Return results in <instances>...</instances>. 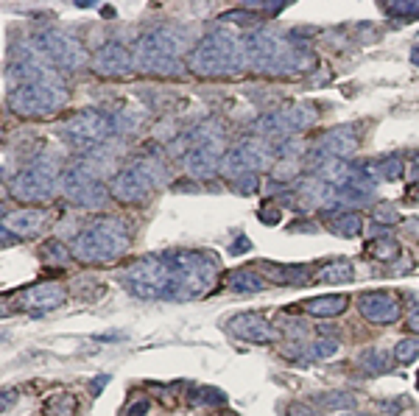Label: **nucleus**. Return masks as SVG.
Returning a JSON list of instances; mask_svg holds the SVG:
<instances>
[{
	"label": "nucleus",
	"instance_id": "26",
	"mask_svg": "<svg viewBox=\"0 0 419 416\" xmlns=\"http://www.w3.org/2000/svg\"><path fill=\"white\" fill-rule=\"evenodd\" d=\"M316 402L324 408V410H346L355 405V397L346 394V391H324L316 397Z\"/></svg>",
	"mask_w": 419,
	"mask_h": 416
},
{
	"label": "nucleus",
	"instance_id": "42",
	"mask_svg": "<svg viewBox=\"0 0 419 416\" xmlns=\"http://www.w3.org/2000/svg\"><path fill=\"white\" fill-rule=\"evenodd\" d=\"M405 229H408V235H411V238H419V221H408V224H405Z\"/></svg>",
	"mask_w": 419,
	"mask_h": 416
},
{
	"label": "nucleus",
	"instance_id": "2",
	"mask_svg": "<svg viewBox=\"0 0 419 416\" xmlns=\"http://www.w3.org/2000/svg\"><path fill=\"white\" fill-rule=\"evenodd\" d=\"M190 73L201 79H224V76H241L249 62L243 39H238L230 31H213L196 42V48L187 53Z\"/></svg>",
	"mask_w": 419,
	"mask_h": 416
},
{
	"label": "nucleus",
	"instance_id": "1",
	"mask_svg": "<svg viewBox=\"0 0 419 416\" xmlns=\"http://www.w3.org/2000/svg\"><path fill=\"white\" fill-rule=\"evenodd\" d=\"M243 48H246L249 67L263 76H291L299 70H310L316 64V56L308 48L291 42L283 34L266 31V28L246 34Z\"/></svg>",
	"mask_w": 419,
	"mask_h": 416
},
{
	"label": "nucleus",
	"instance_id": "16",
	"mask_svg": "<svg viewBox=\"0 0 419 416\" xmlns=\"http://www.w3.org/2000/svg\"><path fill=\"white\" fill-rule=\"evenodd\" d=\"M227 332L232 338H241V341H252V343H271L279 338V332L271 327V321H266L263 316L257 313H241V316H232L227 321Z\"/></svg>",
	"mask_w": 419,
	"mask_h": 416
},
{
	"label": "nucleus",
	"instance_id": "13",
	"mask_svg": "<svg viewBox=\"0 0 419 416\" xmlns=\"http://www.w3.org/2000/svg\"><path fill=\"white\" fill-rule=\"evenodd\" d=\"M37 48L50 64L62 67V70H79V67L87 64V53L82 42L59 28H45L42 34H37Z\"/></svg>",
	"mask_w": 419,
	"mask_h": 416
},
{
	"label": "nucleus",
	"instance_id": "10",
	"mask_svg": "<svg viewBox=\"0 0 419 416\" xmlns=\"http://www.w3.org/2000/svg\"><path fill=\"white\" fill-rule=\"evenodd\" d=\"M56 179L59 176V168H56V160L50 154H42L37 157L34 162H28L9 185L12 196L17 201H48L53 193H56Z\"/></svg>",
	"mask_w": 419,
	"mask_h": 416
},
{
	"label": "nucleus",
	"instance_id": "14",
	"mask_svg": "<svg viewBox=\"0 0 419 416\" xmlns=\"http://www.w3.org/2000/svg\"><path fill=\"white\" fill-rule=\"evenodd\" d=\"M358 149V134L353 126H338V129H330L322 140L316 143V149L310 151L313 157V165H327V162H344L355 154Z\"/></svg>",
	"mask_w": 419,
	"mask_h": 416
},
{
	"label": "nucleus",
	"instance_id": "36",
	"mask_svg": "<svg viewBox=\"0 0 419 416\" xmlns=\"http://www.w3.org/2000/svg\"><path fill=\"white\" fill-rule=\"evenodd\" d=\"M149 413V399H134V405L126 408V416H146Z\"/></svg>",
	"mask_w": 419,
	"mask_h": 416
},
{
	"label": "nucleus",
	"instance_id": "39",
	"mask_svg": "<svg viewBox=\"0 0 419 416\" xmlns=\"http://www.w3.org/2000/svg\"><path fill=\"white\" fill-rule=\"evenodd\" d=\"M288 416H316V413H313L308 405H299V402H297V405L288 408Z\"/></svg>",
	"mask_w": 419,
	"mask_h": 416
},
{
	"label": "nucleus",
	"instance_id": "38",
	"mask_svg": "<svg viewBox=\"0 0 419 416\" xmlns=\"http://www.w3.org/2000/svg\"><path fill=\"white\" fill-rule=\"evenodd\" d=\"M249 249H252V243H249V238H246V235H241V238H238V240H232V246H230V252H232V254H246Z\"/></svg>",
	"mask_w": 419,
	"mask_h": 416
},
{
	"label": "nucleus",
	"instance_id": "27",
	"mask_svg": "<svg viewBox=\"0 0 419 416\" xmlns=\"http://www.w3.org/2000/svg\"><path fill=\"white\" fill-rule=\"evenodd\" d=\"M358 366H361L364 372H369V375H380V372L389 369V355H383V352H378V350H366V352H361Z\"/></svg>",
	"mask_w": 419,
	"mask_h": 416
},
{
	"label": "nucleus",
	"instance_id": "24",
	"mask_svg": "<svg viewBox=\"0 0 419 416\" xmlns=\"http://www.w3.org/2000/svg\"><path fill=\"white\" fill-rule=\"evenodd\" d=\"M327 229L341 238H358L364 232V218L358 213H338L327 221Z\"/></svg>",
	"mask_w": 419,
	"mask_h": 416
},
{
	"label": "nucleus",
	"instance_id": "23",
	"mask_svg": "<svg viewBox=\"0 0 419 416\" xmlns=\"http://www.w3.org/2000/svg\"><path fill=\"white\" fill-rule=\"evenodd\" d=\"M230 288L238 294H260L266 288V280L252 268H238L230 274Z\"/></svg>",
	"mask_w": 419,
	"mask_h": 416
},
{
	"label": "nucleus",
	"instance_id": "7",
	"mask_svg": "<svg viewBox=\"0 0 419 416\" xmlns=\"http://www.w3.org/2000/svg\"><path fill=\"white\" fill-rule=\"evenodd\" d=\"M165 179V168L157 160H137L115 173L109 182V196L120 204H140L146 201Z\"/></svg>",
	"mask_w": 419,
	"mask_h": 416
},
{
	"label": "nucleus",
	"instance_id": "17",
	"mask_svg": "<svg viewBox=\"0 0 419 416\" xmlns=\"http://www.w3.org/2000/svg\"><path fill=\"white\" fill-rule=\"evenodd\" d=\"M358 310L366 321L372 324H394L400 319V302L391 296V294H383V291H375V294H364L358 299Z\"/></svg>",
	"mask_w": 419,
	"mask_h": 416
},
{
	"label": "nucleus",
	"instance_id": "8",
	"mask_svg": "<svg viewBox=\"0 0 419 416\" xmlns=\"http://www.w3.org/2000/svg\"><path fill=\"white\" fill-rule=\"evenodd\" d=\"M59 190L84 210H101L109 198V187L98 179V171L90 160L73 162L59 179Z\"/></svg>",
	"mask_w": 419,
	"mask_h": 416
},
{
	"label": "nucleus",
	"instance_id": "25",
	"mask_svg": "<svg viewBox=\"0 0 419 416\" xmlns=\"http://www.w3.org/2000/svg\"><path fill=\"white\" fill-rule=\"evenodd\" d=\"M366 257L380 260V263H391L394 257H400V243L391 238H375L372 243H366Z\"/></svg>",
	"mask_w": 419,
	"mask_h": 416
},
{
	"label": "nucleus",
	"instance_id": "46",
	"mask_svg": "<svg viewBox=\"0 0 419 416\" xmlns=\"http://www.w3.org/2000/svg\"><path fill=\"white\" fill-rule=\"evenodd\" d=\"M341 416H361V413H341Z\"/></svg>",
	"mask_w": 419,
	"mask_h": 416
},
{
	"label": "nucleus",
	"instance_id": "33",
	"mask_svg": "<svg viewBox=\"0 0 419 416\" xmlns=\"http://www.w3.org/2000/svg\"><path fill=\"white\" fill-rule=\"evenodd\" d=\"M48 413H50V416H73V413H76L73 397H67V394L53 397V399L48 402Z\"/></svg>",
	"mask_w": 419,
	"mask_h": 416
},
{
	"label": "nucleus",
	"instance_id": "29",
	"mask_svg": "<svg viewBox=\"0 0 419 416\" xmlns=\"http://www.w3.org/2000/svg\"><path fill=\"white\" fill-rule=\"evenodd\" d=\"M419 358V338H402L394 346V361L397 363H413Z\"/></svg>",
	"mask_w": 419,
	"mask_h": 416
},
{
	"label": "nucleus",
	"instance_id": "32",
	"mask_svg": "<svg viewBox=\"0 0 419 416\" xmlns=\"http://www.w3.org/2000/svg\"><path fill=\"white\" fill-rule=\"evenodd\" d=\"M372 221H375V224H383V227H394V224L400 221V216H397V210H394L391 204L380 201V204H375V210H372Z\"/></svg>",
	"mask_w": 419,
	"mask_h": 416
},
{
	"label": "nucleus",
	"instance_id": "30",
	"mask_svg": "<svg viewBox=\"0 0 419 416\" xmlns=\"http://www.w3.org/2000/svg\"><path fill=\"white\" fill-rule=\"evenodd\" d=\"M338 352V341L335 338H319L310 350H308V358L313 361H322V358H333Z\"/></svg>",
	"mask_w": 419,
	"mask_h": 416
},
{
	"label": "nucleus",
	"instance_id": "15",
	"mask_svg": "<svg viewBox=\"0 0 419 416\" xmlns=\"http://www.w3.org/2000/svg\"><path fill=\"white\" fill-rule=\"evenodd\" d=\"M90 64H93V70L98 76H104V79H123V76H129L134 70V59L120 42L101 45Z\"/></svg>",
	"mask_w": 419,
	"mask_h": 416
},
{
	"label": "nucleus",
	"instance_id": "35",
	"mask_svg": "<svg viewBox=\"0 0 419 416\" xmlns=\"http://www.w3.org/2000/svg\"><path fill=\"white\" fill-rule=\"evenodd\" d=\"M257 218H260L266 227H274V224H279L283 213H279V207H274V204H263L260 210H257Z\"/></svg>",
	"mask_w": 419,
	"mask_h": 416
},
{
	"label": "nucleus",
	"instance_id": "45",
	"mask_svg": "<svg viewBox=\"0 0 419 416\" xmlns=\"http://www.w3.org/2000/svg\"><path fill=\"white\" fill-rule=\"evenodd\" d=\"M413 165H416V168H419V154H413Z\"/></svg>",
	"mask_w": 419,
	"mask_h": 416
},
{
	"label": "nucleus",
	"instance_id": "3",
	"mask_svg": "<svg viewBox=\"0 0 419 416\" xmlns=\"http://www.w3.org/2000/svg\"><path fill=\"white\" fill-rule=\"evenodd\" d=\"M187 42L185 34L179 28H154L146 37H140V42L131 50L134 59V70L149 73V76H182L185 64H182V53H185Z\"/></svg>",
	"mask_w": 419,
	"mask_h": 416
},
{
	"label": "nucleus",
	"instance_id": "22",
	"mask_svg": "<svg viewBox=\"0 0 419 416\" xmlns=\"http://www.w3.org/2000/svg\"><path fill=\"white\" fill-rule=\"evenodd\" d=\"M364 173L372 179V182H400L402 173H405V165L400 157H386L380 162H372L364 168Z\"/></svg>",
	"mask_w": 419,
	"mask_h": 416
},
{
	"label": "nucleus",
	"instance_id": "5",
	"mask_svg": "<svg viewBox=\"0 0 419 416\" xmlns=\"http://www.w3.org/2000/svg\"><path fill=\"white\" fill-rule=\"evenodd\" d=\"M221 162H224V131L218 123L207 120L198 129H193V134L187 137L185 168L196 179H210L221 171Z\"/></svg>",
	"mask_w": 419,
	"mask_h": 416
},
{
	"label": "nucleus",
	"instance_id": "6",
	"mask_svg": "<svg viewBox=\"0 0 419 416\" xmlns=\"http://www.w3.org/2000/svg\"><path fill=\"white\" fill-rule=\"evenodd\" d=\"M67 90L62 82H56V76L39 79V82H28V84H17L9 93V109L20 117H45L59 112L67 104Z\"/></svg>",
	"mask_w": 419,
	"mask_h": 416
},
{
	"label": "nucleus",
	"instance_id": "20",
	"mask_svg": "<svg viewBox=\"0 0 419 416\" xmlns=\"http://www.w3.org/2000/svg\"><path fill=\"white\" fill-rule=\"evenodd\" d=\"M349 299L344 294H333V296H313V299H305L302 302V310L308 316H316V319H335L346 310Z\"/></svg>",
	"mask_w": 419,
	"mask_h": 416
},
{
	"label": "nucleus",
	"instance_id": "12",
	"mask_svg": "<svg viewBox=\"0 0 419 416\" xmlns=\"http://www.w3.org/2000/svg\"><path fill=\"white\" fill-rule=\"evenodd\" d=\"M271 165V149L266 140L260 137H243V140L230 149L224 154V162H221V176L238 182L243 176H257L260 171H266Z\"/></svg>",
	"mask_w": 419,
	"mask_h": 416
},
{
	"label": "nucleus",
	"instance_id": "4",
	"mask_svg": "<svg viewBox=\"0 0 419 416\" xmlns=\"http://www.w3.org/2000/svg\"><path fill=\"white\" fill-rule=\"evenodd\" d=\"M129 249V229L120 218H101L73 240V257L79 263H112Z\"/></svg>",
	"mask_w": 419,
	"mask_h": 416
},
{
	"label": "nucleus",
	"instance_id": "21",
	"mask_svg": "<svg viewBox=\"0 0 419 416\" xmlns=\"http://www.w3.org/2000/svg\"><path fill=\"white\" fill-rule=\"evenodd\" d=\"M313 280L316 283H327V285H344V283L355 280V268H353V263H346V260H335V263L322 265L313 274Z\"/></svg>",
	"mask_w": 419,
	"mask_h": 416
},
{
	"label": "nucleus",
	"instance_id": "41",
	"mask_svg": "<svg viewBox=\"0 0 419 416\" xmlns=\"http://www.w3.org/2000/svg\"><path fill=\"white\" fill-rule=\"evenodd\" d=\"M405 198H408L411 204H419V182H413V185L408 187V193H405Z\"/></svg>",
	"mask_w": 419,
	"mask_h": 416
},
{
	"label": "nucleus",
	"instance_id": "18",
	"mask_svg": "<svg viewBox=\"0 0 419 416\" xmlns=\"http://www.w3.org/2000/svg\"><path fill=\"white\" fill-rule=\"evenodd\" d=\"M67 299L64 288L56 283H39L34 288H26L20 294V308L31 310V313H45V310H56L62 302Z\"/></svg>",
	"mask_w": 419,
	"mask_h": 416
},
{
	"label": "nucleus",
	"instance_id": "40",
	"mask_svg": "<svg viewBox=\"0 0 419 416\" xmlns=\"http://www.w3.org/2000/svg\"><path fill=\"white\" fill-rule=\"evenodd\" d=\"M408 330L419 335V308H413V310L408 313Z\"/></svg>",
	"mask_w": 419,
	"mask_h": 416
},
{
	"label": "nucleus",
	"instance_id": "37",
	"mask_svg": "<svg viewBox=\"0 0 419 416\" xmlns=\"http://www.w3.org/2000/svg\"><path fill=\"white\" fill-rule=\"evenodd\" d=\"M235 185V190H241V193H252V190H257V176H243V179H238V182H232Z\"/></svg>",
	"mask_w": 419,
	"mask_h": 416
},
{
	"label": "nucleus",
	"instance_id": "11",
	"mask_svg": "<svg viewBox=\"0 0 419 416\" xmlns=\"http://www.w3.org/2000/svg\"><path fill=\"white\" fill-rule=\"evenodd\" d=\"M118 131V120L98 109H84L64 123V140L79 151H95Z\"/></svg>",
	"mask_w": 419,
	"mask_h": 416
},
{
	"label": "nucleus",
	"instance_id": "34",
	"mask_svg": "<svg viewBox=\"0 0 419 416\" xmlns=\"http://www.w3.org/2000/svg\"><path fill=\"white\" fill-rule=\"evenodd\" d=\"M386 12L391 17H419V0H408V3H386Z\"/></svg>",
	"mask_w": 419,
	"mask_h": 416
},
{
	"label": "nucleus",
	"instance_id": "9",
	"mask_svg": "<svg viewBox=\"0 0 419 416\" xmlns=\"http://www.w3.org/2000/svg\"><path fill=\"white\" fill-rule=\"evenodd\" d=\"M319 112L316 106L310 104H291L286 109H274V112H266L263 117H257L252 123V129L257 131L254 137L260 140H291L294 131H305L316 123Z\"/></svg>",
	"mask_w": 419,
	"mask_h": 416
},
{
	"label": "nucleus",
	"instance_id": "28",
	"mask_svg": "<svg viewBox=\"0 0 419 416\" xmlns=\"http://www.w3.org/2000/svg\"><path fill=\"white\" fill-rule=\"evenodd\" d=\"M190 399L196 402V405H224L227 402V394L224 391H218V388H210V386H198L193 394H190Z\"/></svg>",
	"mask_w": 419,
	"mask_h": 416
},
{
	"label": "nucleus",
	"instance_id": "44",
	"mask_svg": "<svg viewBox=\"0 0 419 416\" xmlns=\"http://www.w3.org/2000/svg\"><path fill=\"white\" fill-rule=\"evenodd\" d=\"M411 62H413V67H419V42L411 48Z\"/></svg>",
	"mask_w": 419,
	"mask_h": 416
},
{
	"label": "nucleus",
	"instance_id": "43",
	"mask_svg": "<svg viewBox=\"0 0 419 416\" xmlns=\"http://www.w3.org/2000/svg\"><path fill=\"white\" fill-rule=\"evenodd\" d=\"M106 380H109V377H106V375H101V377H95V383H93V391H95V394H98V391H101V388H104V386H106Z\"/></svg>",
	"mask_w": 419,
	"mask_h": 416
},
{
	"label": "nucleus",
	"instance_id": "31",
	"mask_svg": "<svg viewBox=\"0 0 419 416\" xmlns=\"http://www.w3.org/2000/svg\"><path fill=\"white\" fill-rule=\"evenodd\" d=\"M42 257H45L48 263H59V265H64L70 257H73V252H67L59 240H48V243L42 246Z\"/></svg>",
	"mask_w": 419,
	"mask_h": 416
},
{
	"label": "nucleus",
	"instance_id": "19",
	"mask_svg": "<svg viewBox=\"0 0 419 416\" xmlns=\"http://www.w3.org/2000/svg\"><path fill=\"white\" fill-rule=\"evenodd\" d=\"M48 227V213L39 207H26L3 218V229H12L17 238H37Z\"/></svg>",
	"mask_w": 419,
	"mask_h": 416
}]
</instances>
